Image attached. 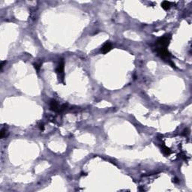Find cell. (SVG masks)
I'll return each instance as SVG.
<instances>
[{
  "label": "cell",
  "instance_id": "6da1fadb",
  "mask_svg": "<svg viewBox=\"0 0 192 192\" xmlns=\"http://www.w3.org/2000/svg\"><path fill=\"white\" fill-rule=\"evenodd\" d=\"M171 40V36L170 35H164L163 37L160 38L156 42V44L158 47H165L167 48L168 47V45L170 44Z\"/></svg>",
  "mask_w": 192,
  "mask_h": 192
},
{
  "label": "cell",
  "instance_id": "52a82bcc",
  "mask_svg": "<svg viewBox=\"0 0 192 192\" xmlns=\"http://www.w3.org/2000/svg\"><path fill=\"white\" fill-rule=\"evenodd\" d=\"M6 131L4 130V129H2L1 131V133H0V136H1V138H3L5 137V134H6Z\"/></svg>",
  "mask_w": 192,
  "mask_h": 192
},
{
  "label": "cell",
  "instance_id": "ba28073f",
  "mask_svg": "<svg viewBox=\"0 0 192 192\" xmlns=\"http://www.w3.org/2000/svg\"><path fill=\"white\" fill-rule=\"evenodd\" d=\"M4 64H5V62H2V64H1V69H2V68H3Z\"/></svg>",
  "mask_w": 192,
  "mask_h": 192
},
{
  "label": "cell",
  "instance_id": "3957f363",
  "mask_svg": "<svg viewBox=\"0 0 192 192\" xmlns=\"http://www.w3.org/2000/svg\"><path fill=\"white\" fill-rule=\"evenodd\" d=\"M64 68H65V62H64L63 59H61L59 62L58 67L57 68V73L58 75V77L59 80H61V81L64 83V77H65V73H64Z\"/></svg>",
  "mask_w": 192,
  "mask_h": 192
},
{
  "label": "cell",
  "instance_id": "5b68a950",
  "mask_svg": "<svg viewBox=\"0 0 192 192\" xmlns=\"http://www.w3.org/2000/svg\"><path fill=\"white\" fill-rule=\"evenodd\" d=\"M112 49V44L109 42H107L104 44V46L101 48V52L103 53H107L110 52Z\"/></svg>",
  "mask_w": 192,
  "mask_h": 192
},
{
  "label": "cell",
  "instance_id": "7a4b0ae2",
  "mask_svg": "<svg viewBox=\"0 0 192 192\" xmlns=\"http://www.w3.org/2000/svg\"><path fill=\"white\" fill-rule=\"evenodd\" d=\"M50 108L51 110L54 111V112H57V113H60V112H62V110H64L66 108V106H60L57 101L52 100L50 103Z\"/></svg>",
  "mask_w": 192,
  "mask_h": 192
},
{
  "label": "cell",
  "instance_id": "277c9868",
  "mask_svg": "<svg viewBox=\"0 0 192 192\" xmlns=\"http://www.w3.org/2000/svg\"><path fill=\"white\" fill-rule=\"evenodd\" d=\"M158 52V54L161 57L164 59L170 60V57H171L170 53L168 51V49L165 47H157V49H156Z\"/></svg>",
  "mask_w": 192,
  "mask_h": 192
},
{
  "label": "cell",
  "instance_id": "8992f818",
  "mask_svg": "<svg viewBox=\"0 0 192 192\" xmlns=\"http://www.w3.org/2000/svg\"><path fill=\"white\" fill-rule=\"evenodd\" d=\"M171 6V3L170 2H167V1H164L161 3V7L164 9V10H168L170 9Z\"/></svg>",
  "mask_w": 192,
  "mask_h": 192
}]
</instances>
